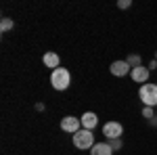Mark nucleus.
<instances>
[{"label":"nucleus","mask_w":157,"mask_h":155,"mask_svg":"<svg viewBox=\"0 0 157 155\" xmlns=\"http://www.w3.org/2000/svg\"><path fill=\"white\" fill-rule=\"evenodd\" d=\"M50 86L59 92H65L71 86V73L67 67H57L55 72H50Z\"/></svg>","instance_id":"nucleus-1"},{"label":"nucleus","mask_w":157,"mask_h":155,"mask_svg":"<svg viewBox=\"0 0 157 155\" xmlns=\"http://www.w3.org/2000/svg\"><path fill=\"white\" fill-rule=\"evenodd\" d=\"M71 143L75 149H80V151H90L94 145H97V141H94V134H92V130H82L75 132L71 136Z\"/></svg>","instance_id":"nucleus-2"},{"label":"nucleus","mask_w":157,"mask_h":155,"mask_svg":"<svg viewBox=\"0 0 157 155\" xmlns=\"http://www.w3.org/2000/svg\"><path fill=\"white\" fill-rule=\"evenodd\" d=\"M138 99H140L143 107H157V84H143L138 88Z\"/></svg>","instance_id":"nucleus-3"},{"label":"nucleus","mask_w":157,"mask_h":155,"mask_svg":"<svg viewBox=\"0 0 157 155\" xmlns=\"http://www.w3.org/2000/svg\"><path fill=\"white\" fill-rule=\"evenodd\" d=\"M121 134H124V126H121L120 122H107V124H103V136L107 141L121 138Z\"/></svg>","instance_id":"nucleus-4"},{"label":"nucleus","mask_w":157,"mask_h":155,"mask_svg":"<svg viewBox=\"0 0 157 155\" xmlns=\"http://www.w3.org/2000/svg\"><path fill=\"white\" fill-rule=\"evenodd\" d=\"M61 130L73 136L75 132L82 130V122H80V118H75V115H65V118L61 119Z\"/></svg>","instance_id":"nucleus-5"},{"label":"nucleus","mask_w":157,"mask_h":155,"mask_svg":"<svg viewBox=\"0 0 157 155\" xmlns=\"http://www.w3.org/2000/svg\"><path fill=\"white\" fill-rule=\"evenodd\" d=\"M109 72H111V76H115V78H126L128 73L132 72V67L128 65V61H126V59H117V61L111 63Z\"/></svg>","instance_id":"nucleus-6"},{"label":"nucleus","mask_w":157,"mask_h":155,"mask_svg":"<svg viewBox=\"0 0 157 155\" xmlns=\"http://www.w3.org/2000/svg\"><path fill=\"white\" fill-rule=\"evenodd\" d=\"M130 78H132V82L136 84H147L149 82V78H151V69L147 67V65H140V67H134L132 72H130Z\"/></svg>","instance_id":"nucleus-7"},{"label":"nucleus","mask_w":157,"mask_h":155,"mask_svg":"<svg viewBox=\"0 0 157 155\" xmlns=\"http://www.w3.org/2000/svg\"><path fill=\"white\" fill-rule=\"evenodd\" d=\"M80 122H82V128L84 130H94L98 126V115L94 111H86V113L80 115Z\"/></svg>","instance_id":"nucleus-8"},{"label":"nucleus","mask_w":157,"mask_h":155,"mask_svg":"<svg viewBox=\"0 0 157 155\" xmlns=\"http://www.w3.org/2000/svg\"><path fill=\"white\" fill-rule=\"evenodd\" d=\"M42 63H44V65L48 67L50 72H55L57 67H61V59H59V55H57V52H52V50H50V52H46V55L42 57Z\"/></svg>","instance_id":"nucleus-9"},{"label":"nucleus","mask_w":157,"mask_h":155,"mask_svg":"<svg viewBox=\"0 0 157 155\" xmlns=\"http://www.w3.org/2000/svg\"><path fill=\"white\" fill-rule=\"evenodd\" d=\"M115 151L111 149V145L107 141H103V143H97L92 149H90V155H113Z\"/></svg>","instance_id":"nucleus-10"},{"label":"nucleus","mask_w":157,"mask_h":155,"mask_svg":"<svg viewBox=\"0 0 157 155\" xmlns=\"http://www.w3.org/2000/svg\"><path fill=\"white\" fill-rule=\"evenodd\" d=\"M11 29H15V21H13L11 17H2V19H0V32L6 34V32H11Z\"/></svg>","instance_id":"nucleus-11"},{"label":"nucleus","mask_w":157,"mask_h":155,"mask_svg":"<svg viewBox=\"0 0 157 155\" xmlns=\"http://www.w3.org/2000/svg\"><path fill=\"white\" fill-rule=\"evenodd\" d=\"M128 65H130V67H140V65H143V57H140V55H136V52H134V55H128Z\"/></svg>","instance_id":"nucleus-12"},{"label":"nucleus","mask_w":157,"mask_h":155,"mask_svg":"<svg viewBox=\"0 0 157 155\" xmlns=\"http://www.w3.org/2000/svg\"><path fill=\"white\" fill-rule=\"evenodd\" d=\"M140 115H143V118H145L147 122H151V119L155 118V107H143Z\"/></svg>","instance_id":"nucleus-13"},{"label":"nucleus","mask_w":157,"mask_h":155,"mask_svg":"<svg viewBox=\"0 0 157 155\" xmlns=\"http://www.w3.org/2000/svg\"><path fill=\"white\" fill-rule=\"evenodd\" d=\"M109 145H111V149H113V151H120L121 147H124V141H121V138H115V141H107Z\"/></svg>","instance_id":"nucleus-14"},{"label":"nucleus","mask_w":157,"mask_h":155,"mask_svg":"<svg viewBox=\"0 0 157 155\" xmlns=\"http://www.w3.org/2000/svg\"><path fill=\"white\" fill-rule=\"evenodd\" d=\"M117 6H120V9H130V6H132V0H120Z\"/></svg>","instance_id":"nucleus-15"},{"label":"nucleus","mask_w":157,"mask_h":155,"mask_svg":"<svg viewBox=\"0 0 157 155\" xmlns=\"http://www.w3.org/2000/svg\"><path fill=\"white\" fill-rule=\"evenodd\" d=\"M149 69H151V72H155V69H157V61H155V59L149 61Z\"/></svg>","instance_id":"nucleus-16"},{"label":"nucleus","mask_w":157,"mask_h":155,"mask_svg":"<svg viewBox=\"0 0 157 155\" xmlns=\"http://www.w3.org/2000/svg\"><path fill=\"white\" fill-rule=\"evenodd\" d=\"M44 109H46V107H44V103H36V111H44Z\"/></svg>","instance_id":"nucleus-17"},{"label":"nucleus","mask_w":157,"mask_h":155,"mask_svg":"<svg viewBox=\"0 0 157 155\" xmlns=\"http://www.w3.org/2000/svg\"><path fill=\"white\" fill-rule=\"evenodd\" d=\"M149 124H151V126H153V128H157V113H155V118L151 119V122H149Z\"/></svg>","instance_id":"nucleus-18"},{"label":"nucleus","mask_w":157,"mask_h":155,"mask_svg":"<svg viewBox=\"0 0 157 155\" xmlns=\"http://www.w3.org/2000/svg\"><path fill=\"white\" fill-rule=\"evenodd\" d=\"M155 61H157V50H155Z\"/></svg>","instance_id":"nucleus-19"}]
</instances>
